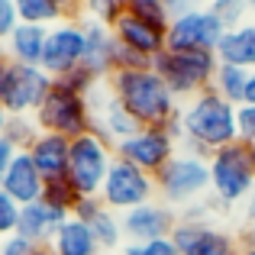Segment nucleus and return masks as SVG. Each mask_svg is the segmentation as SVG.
Segmentation results:
<instances>
[{
  "instance_id": "f257e3e1",
  "label": "nucleus",
  "mask_w": 255,
  "mask_h": 255,
  "mask_svg": "<svg viewBox=\"0 0 255 255\" xmlns=\"http://www.w3.org/2000/svg\"><path fill=\"white\" fill-rule=\"evenodd\" d=\"M236 110L239 107L226 104V100L213 91H204V94H197V97H191L181 107V129H184V139H181L184 149L181 152L210 158L213 152L239 142Z\"/></svg>"
},
{
  "instance_id": "f03ea898",
  "label": "nucleus",
  "mask_w": 255,
  "mask_h": 255,
  "mask_svg": "<svg viewBox=\"0 0 255 255\" xmlns=\"http://www.w3.org/2000/svg\"><path fill=\"white\" fill-rule=\"evenodd\" d=\"M107 87H110V94L120 100V107H123L139 126H168L181 113L178 97L168 91V84L152 68L113 71V75L107 78Z\"/></svg>"
},
{
  "instance_id": "7ed1b4c3",
  "label": "nucleus",
  "mask_w": 255,
  "mask_h": 255,
  "mask_svg": "<svg viewBox=\"0 0 255 255\" xmlns=\"http://www.w3.org/2000/svg\"><path fill=\"white\" fill-rule=\"evenodd\" d=\"M217 52H168L152 58V71L168 84L178 100H191L197 94L210 91L217 75Z\"/></svg>"
},
{
  "instance_id": "20e7f679",
  "label": "nucleus",
  "mask_w": 255,
  "mask_h": 255,
  "mask_svg": "<svg viewBox=\"0 0 255 255\" xmlns=\"http://www.w3.org/2000/svg\"><path fill=\"white\" fill-rule=\"evenodd\" d=\"M210 191V158L178 152L155 174V194L168 207H191L197 197Z\"/></svg>"
},
{
  "instance_id": "39448f33",
  "label": "nucleus",
  "mask_w": 255,
  "mask_h": 255,
  "mask_svg": "<svg viewBox=\"0 0 255 255\" xmlns=\"http://www.w3.org/2000/svg\"><path fill=\"white\" fill-rule=\"evenodd\" d=\"M255 187V168L249 158V145L233 142L210 155V194L220 207L243 204Z\"/></svg>"
},
{
  "instance_id": "423d86ee",
  "label": "nucleus",
  "mask_w": 255,
  "mask_h": 255,
  "mask_svg": "<svg viewBox=\"0 0 255 255\" xmlns=\"http://www.w3.org/2000/svg\"><path fill=\"white\" fill-rule=\"evenodd\" d=\"M36 123L42 132H55L65 139L87 136L91 132V97H81L55 81L49 97L36 110Z\"/></svg>"
},
{
  "instance_id": "0eeeda50",
  "label": "nucleus",
  "mask_w": 255,
  "mask_h": 255,
  "mask_svg": "<svg viewBox=\"0 0 255 255\" xmlns=\"http://www.w3.org/2000/svg\"><path fill=\"white\" fill-rule=\"evenodd\" d=\"M113 162H117V152H113V145H107L100 136L87 132V136L71 139L68 181L78 191V197H100L107 171H110Z\"/></svg>"
},
{
  "instance_id": "6e6552de",
  "label": "nucleus",
  "mask_w": 255,
  "mask_h": 255,
  "mask_svg": "<svg viewBox=\"0 0 255 255\" xmlns=\"http://www.w3.org/2000/svg\"><path fill=\"white\" fill-rule=\"evenodd\" d=\"M100 200H104V207L113 210V213H129V210H136V207L155 200V178L145 174L142 168H136V165L117 158V162L110 165V171H107Z\"/></svg>"
},
{
  "instance_id": "1a4fd4ad",
  "label": "nucleus",
  "mask_w": 255,
  "mask_h": 255,
  "mask_svg": "<svg viewBox=\"0 0 255 255\" xmlns=\"http://www.w3.org/2000/svg\"><path fill=\"white\" fill-rule=\"evenodd\" d=\"M52 78L42 68H32V65H16L10 62L0 87V104L10 117H36V110L42 107V100L52 91Z\"/></svg>"
},
{
  "instance_id": "9d476101",
  "label": "nucleus",
  "mask_w": 255,
  "mask_h": 255,
  "mask_svg": "<svg viewBox=\"0 0 255 255\" xmlns=\"http://www.w3.org/2000/svg\"><path fill=\"white\" fill-rule=\"evenodd\" d=\"M113 152H117V158L136 165V168H142L145 174L155 178V174L178 155V139H174L168 129H162V126H139V129L132 132L129 139H123Z\"/></svg>"
},
{
  "instance_id": "9b49d317",
  "label": "nucleus",
  "mask_w": 255,
  "mask_h": 255,
  "mask_svg": "<svg viewBox=\"0 0 255 255\" xmlns=\"http://www.w3.org/2000/svg\"><path fill=\"white\" fill-rule=\"evenodd\" d=\"M223 26L217 23L207 6H197L191 13L168 19L165 29V49L168 52H217L220 39H223Z\"/></svg>"
},
{
  "instance_id": "f8f14e48",
  "label": "nucleus",
  "mask_w": 255,
  "mask_h": 255,
  "mask_svg": "<svg viewBox=\"0 0 255 255\" xmlns=\"http://www.w3.org/2000/svg\"><path fill=\"white\" fill-rule=\"evenodd\" d=\"M81 65H84V23L81 19H62V23L49 26L39 68L55 81V78H65L68 71L81 68Z\"/></svg>"
},
{
  "instance_id": "ddd939ff",
  "label": "nucleus",
  "mask_w": 255,
  "mask_h": 255,
  "mask_svg": "<svg viewBox=\"0 0 255 255\" xmlns=\"http://www.w3.org/2000/svg\"><path fill=\"white\" fill-rule=\"evenodd\" d=\"M136 129H139V123L120 107V100L110 94L107 81H100L97 91L91 94V132L117 149V145L123 142V139H129Z\"/></svg>"
},
{
  "instance_id": "4468645a",
  "label": "nucleus",
  "mask_w": 255,
  "mask_h": 255,
  "mask_svg": "<svg viewBox=\"0 0 255 255\" xmlns=\"http://www.w3.org/2000/svg\"><path fill=\"white\" fill-rule=\"evenodd\" d=\"M171 243L178 246L181 255H239L236 236L226 230H217L210 223H194V220H181L171 230Z\"/></svg>"
},
{
  "instance_id": "2eb2a0df",
  "label": "nucleus",
  "mask_w": 255,
  "mask_h": 255,
  "mask_svg": "<svg viewBox=\"0 0 255 255\" xmlns=\"http://www.w3.org/2000/svg\"><path fill=\"white\" fill-rule=\"evenodd\" d=\"M120 223H123V236L129 243H152V239L171 236L178 213H174V207L162 204V200H149V204L136 207L129 213H120Z\"/></svg>"
},
{
  "instance_id": "dca6fc26",
  "label": "nucleus",
  "mask_w": 255,
  "mask_h": 255,
  "mask_svg": "<svg viewBox=\"0 0 255 255\" xmlns=\"http://www.w3.org/2000/svg\"><path fill=\"white\" fill-rule=\"evenodd\" d=\"M81 23H84V68L97 81H107L117 71V36L110 26H100L94 19H81Z\"/></svg>"
},
{
  "instance_id": "f3484780",
  "label": "nucleus",
  "mask_w": 255,
  "mask_h": 255,
  "mask_svg": "<svg viewBox=\"0 0 255 255\" xmlns=\"http://www.w3.org/2000/svg\"><path fill=\"white\" fill-rule=\"evenodd\" d=\"M0 187H3V191L10 194V197L16 200L19 207H26V204H36V200H42L45 178L39 174L36 165H32L29 152H16V158L10 162L6 174L0 178Z\"/></svg>"
},
{
  "instance_id": "a211bd4d",
  "label": "nucleus",
  "mask_w": 255,
  "mask_h": 255,
  "mask_svg": "<svg viewBox=\"0 0 255 255\" xmlns=\"http://www.w3.org/2000/svg\"><path fill=\"white\" fill-rule=\"evenodd\" d=\"M110 29H113V36H117L120 45L139 52V55H145V58H158L165 52V29L145 23V19H136V16H129V13H123Z\"/></svg>"
},
{
  "instance_id": "6ab92c4d",
  "label": "nucleus",
  "mask_w": 255,
  "mask_h": 255,
  "mask_svg": "<svg viewBox=\"0 0 255 255\" xmlns=\"http://www.w3.org/2000/svg\"><path fill=\"white\" fill-rule=\"evenodd\" d=\"M29 158L39 168L45 181H62L68 178V162H71V139L55 136V132H39V139L29 145Z\"/></svg>"
},
{
  "instance_id": "aec40b11",
  "label": "nucleus",
  "mask_w": 255,
  "mask_h": 255,
  "mask_svg": "<svg viewBox=\"0 0 255 255\" xmlns=\"http://www.w3.org/2000/svg\"><path fill=\"white\" fill-rule=\"evenodd\" d=\"M71 213L65 210H55V207L42 204V200H36V204H26L23 210H19V223H16V236L29 239L32 246H49L52 236H55V230L68 220Z\"/></svg>"
},
{
  "instance_id": "412c9836",
  "label": "nucleus",
  "mask_w": 255,
  "mask_h": 255,
  "mask_svg": "<svg viewBox=\"0 0 255 255\" xmlns=\"http://www.w3.org/2000/svg\"><path fill=\"white\" fill-rule=\"evenodd\" d=\"M45 36H49V26H32V23H19L10 32V39L3 42V52L10 62L16 65H32L39 68L42 65V52H45Z\"/></svg>"
},
{
  "instance_id": "4be33fe9",
  "label": "nucleus",
  "mask_w": 255,
  "mask_h": 255,
  "mask_svg": "<svg viewBox=\"0 0 255 255\" xmlns=\"http://www.w3.org/2000/svg\"><path fill=\"white\" fill-rule=\"evenodd\" d=\"M217 62L255 71V23H246L239 29L223 32V39L217 45Z\"/></svg>"
},
{
  "instance_id": "5701e85b",
  "label": "nucleus",
  "mask_w": 255,
  "mask_h": 255,
  "mask_svg": "<svg viewBox=\"0 0 255 255\" xmlns=\"http://www.w3.org/2000/svg\"><path fill=\"white\" fill-rule=\"evenodd\" d=\"M52 252L55 255H100V243L94 239L91 226L81 223V220L68 217L62 226L55 230V236H52Z\"/></svg>"
},
{
  "instance_id": "b1692460",
  "label": "nucleus",
  "mask_w": 255,
  "mask_h": 255,
  "mask_svg": "<svg viewBox=\"0 0 255 255\" xmlns=\"http://www.w3.org/2000/svg\"><path fill=\"white\" fill-rule=\"evenodd\" d=\"M246 87H249V71L236 68V65H217V75H213L210 91L220 94L226 104L243 107L246 104Z\"/></svg>"
},
{
  "instance_id": "393cba45",
  "label": "nucleus",
  "mask_w": 255,
  "mask_h": 255,
  "mask_svg": "<svg viewBox=\"0 0 255 255\" xmlns=\"http://www.w3.org/2000/svg\"><path fill=\"white\" fill-rule=\"evenodd\" d=\"M87 226H91L94 239L100 243V249H104V252L107 249H117V246L123 243V223H120V213L107 210V207H100Z\"/></svg>"
},
{
  "instance_id": "a878e982",
  "label": "nucleus",
  "mask_w": 255,
  "mask_h": 255,
  "mask_svg": "<svg viewBox=\"0 0 255 255\" xmlns=\"http://www.w3.org/2000/svg\"><path fill=\"white\" fill-rule=\"evenodd\" d=\"M19 13V23H32V26H55L62 23L55 0H13Z\"/></svg>"
},
{
  "instance_id": "bb28decb",
  "label": "nucleus",
  "mask_w": 255,
  "mask_h": 255,
  "mask_svg": "<svg viewBox=\"0 0 255 255\" xmlns=\"http://www.w3.org/2000/svg\"><path fill=\"white\" fill-rule=\"evenodd\" d=\"M207 10L217 16V23L223 26L226 32L246 26V16L252 13L249 10V0H210V3H207Z\"/></svg>"
},
{
  "instance_id": "cd10ccee",
  "label": "nucleus",
  "mask_w": 255,
  "mask_h": 255,
  "mask_svg": "<svg viewBox=\"0 0 255 255\" xmlns=\"http://www.w3.org/2000/svg\"><path fill=\"white\" fill-rule=\"evenodd\" d=\"M39 123H36V117H10L6 120V129H3V136L13 142V149L16 152H29V145L39 139Z\"/></svg>"
},
{
  "instance_id": "c85d7f7f",
  "label": "nucleus",
  "mask_w": 255,
  "mask_h": 255,
  "mask_svg": "<svg viewBox=\"0 0 255 255\" xmlns=\"http://www.w3.org/2000/svg\"><path fill=\"white\" fill-rule=\"evenodd\" d=\"M126 3V13L136 19H145V23L158 26V29H168V6L165 0H123Z\"/></svg>"
},
{
  "instance_id": "c756f323",
  "label": "nucleus",
  "mask_w": 255,
  "mask_h": 255,
  "mask_svg": "<svg viewBox=\"0 0 255 255\" xmlns=\"http://www.w3.org/2000/svg\"><path fill=\"white\" fill-rule=\"evenodd\" d=\"M42 204L55 207V210L71 213V210H75V204H78V191L71 187V181H68V178H62V181H45Z\"/></svg>"
},
{
  "instance_id": "7c9ffc66",
  "label": "nucleus",
  "mask_w": 255,
  "mask_h": 255,
  "mask_svg": "<svg viewBox=\"0 0 255 255\" xmlns=\"http://www.w3.org/2000/svg\"><path fill=\"white\" fill-rule=\"evenodd\" d=\"M84 13L87 19H94L100 26H113L126 13V3L123 0H84Z\"/></svg>"
},
{
  "instance_id": "2f4dec72",
  "label": "nucleus",
  "mask_w": 255,
  "mask_h": 255,
  "mask_svg": "<svg viewBox=\"0 0 255 255\" xmlns=\"http://www.w3.org/2000/svg\"><path fill=\"white\" fill-rule=\"evenodd\" d=\"M55 81L62 84V87H68V91L81 94V97H91V94L97 91V84H100L97 78H94L91 71L84 68V65H81V68H75V71H68V75H65V78H55Z\"/></svg>"
},
{
  "instance_id": "473e14b6",
  "label": "nucleus",
  "mask_w": 255,
  "mask_h": 255,
  "mask_svg": "<svg viewBox=\"0 0 255 255\" xmlns=\"http://www.w3.org/2000/svg\"><path fill=\"white\" fill-rule=\"evenodd\" d=\"M19 210H23V207H19L16 200H13L10 194L0 187V239H6V236H13V233H16Z\"/></svg>"
},
{
  "instance_id": "72a5a7b5",
  "label": "nucleus",
  "mask_w": 255,
  "mask_h": 255,
  "mask_svg": "<svg viewBox=\"0 0 255 255\" xmlns=\"http://www.w3.org/2000/svg\"><path fill=\"white\" fill-rule=\"evenodd\" d=\"M123 255H181V252L171 243V236H165V239H152V243H129Z\"/></svg>"
},
{
  "instance_id": "f704fd0d",
  "label": "nucleus",
  "mask_w": 255,
  "mask_h": 255,
  "mask_svg": "<svg viewBox=\"0 0 255 255\" xmlns=\"http://www.w3.org/2000/svg\"><path fill=\"white\" fill-rule=\"evenodd\" d=\"M236 123H239V142L255 145V104H243L236 110Z\"/></svg>"
},
{
  "instance_id": "c9c22d12",
  "label": "nucleus",
  "mask_w": 255,
  "mask_h": 255,
  "mask_svg": "<svg viewBox=\"0 0 255 255\" xmlns=\"http://www.w3.org/2000/svg\"><path fill=\"white\" fill-rule=\"evenodd\" d=\"M19 26V13H16V3L13 0H0V42L10 39V32Z\"/></svg>"
},
{
  "instance_id": "e433bc0d",
  "label": "nucleus",
  "mask_w": 255,
  "mask_h": 255,
  "mask_svg": "<svg viewBox=\"0 0 255 255\" xmlns=\"http://www.w3.org/2000/svg\"><path fill=\"white\" fill-rule=\"evenodd\" d=\"M36 252V246L29 243V239H23V236H6V239H0V255H32Z\"/></svg>"
},
{
  "instance_id": "4c0bfd02",
  "label": "nucleus",
  "mask_w": 255,
  "mask_h": 255,
  "mask_svg": "<svg viewBox=\"0 0 255 255\" xmlns=\"http://www.w3.org/2000/svg\"><path fill=\"white\" fill-rule=\"evenodd\" d=\"M100 207H104V200H100V197H78V204H75V210H71V217L81 220V223H91L94 213H97Z\"/></svg>"
},
{
  "instance_id": "58836bf2",
  "label": "nucleus",
  "mask_w": 255,
  "mask_h": 255,
  "mask_svg": "<svg viewBox=\"0 0 255 255\" xmlns=\"http://www.w3.org/2000/svg\"><path fill=\"white\" fill-rule=\"evenodd\" d=\"M16 158V149H13V142L6 136H0V178L6 174V168H10V162Z\"/></svg>"
},
{
  "instance_id": "ea45409f",
  "label": "nucleus",
  "mask_w": 255,
  "mask_h": 255,
  "mask_svg": "<svg viewBox=\"0 0 255 255\" xmlns=\"http://www.w3.org/2000/svg\"><path fill=\"white\" fill-rule=\"evenodd\" d=\"M200 3H204V0H165V6H168V16H181V13H191V10H197Z\"/></svg>"
},
{
  "instance_id": "a19ab883",
  "label": "nucleus",
  "mask_w": 255,
  "mask_h": 255,
  "mask_svg": "<svg viewBox=\"0 0 255 255\" xmlns=\"http://www.w3.org/2000/svg\"><path fill=\"white\" fill-rule=\"evenodd\" d=\"M62 19H78V13L84 10V0H55Z\"/></svg>"
},
{
  "instance_id": "79ce46f5",
  "label": "nucleus",
  "mask_w": 255,
  "mask_h": 255,
  "mask_svg": "<svg viewBox=\"0 0 255 255\" xmlns=\"http://www.w3.org/2000/svg\"><path fill=\"white\" fill-rule=\"evenodd\" d=\"M243 220H246V230L255 233V187H252V194L243 200Z\"/></svg>"
},
{
  "instance_id": "37998d69",
  "label": "nucleus",
  "mask_w": 255,
  "mask_h": 255,
  "mask_svg": "<svg viewBox=\"0 0 255 255\" xmlns=\"http://www.w3.org/2000/svg\"><path fill=\"white\" fill-rule=\"evenodd\" d=\"M246 104H255V71H249V87H246Z\"/></svg>"
},
{
  "instance_id": "c03bdc74",
  "label": "nucleus",
  "mask_w": 255,
  "mask_h": 255,
  "mask_svg": "<svg viewBox=\"0 0 255 255\" xmlns=\"http://www.w3.org/2000/svg\"><path fill=\"white\" fill-rule=\"evenodd\" d=\"M239 255H255V243H239Z\"/></svg>"
},
{
  "instance_id": "a18cd8bd",
  "label": "nucleus",
  "mask_w": 255,
  "mask_h": 255,
  "mask_svg": "<svg viewBox=\"0 0 255 255\" xmlns=\"http://www.w3.org/2000/svg\"><path fill=\"white\" fill-rule=\"evenodd\" d=\"M6 120H10V113H6L3 104H0V136H3V129H6Z\"/></svg>"
},
{
  "instance_id": "49530a36",
  "label": "nucleus",
  "mask_w": 255,
  "mask_h": 255,
  "mask_svg": "<svg viewBox=\"0 0 255 255\" xmlns=\"http://www.w3.org/2000/svg\"><path fill=\"white\" fill-rule=\"evenodd\" d=\"M32 255H55V252H52V246H36V252H32Z\"/></svg>"
},
{
  "instance_id": "de8ad7c7",
  "label": "nucleus",
  "mask_w": 255,
  "mask_h": 255,
  "mask_svg": "<svg viewBox=\"0 0 255 255\" xmlns=\"http://www.w3.org/2000/svg\"><path fill=\"white\" fill-rule=\"evenodd\" d=\"M249 158H252V168H255V145H249Z\"/></svg>"
},
{
  "instance_id": "09e8293b",
  "label": "nucleus",
  "mask_w": 255,
  "mask_h": 255,
  "mask_svg": "<svg viewBox=\"0 0 255 255\" xmlns=\"http://www.w3.org/2000/svg\"><path fill=\"white\" fill-rule=\"evenodd\" d=\"M0 58H6V52H3V42H0Z\"/></svg>"
},
{
  "instance_id": "8fccbe9b",
  "label": "nucleus",
  "mask_w": 255,
  "mask_h": 255,
  "mask_svg": "<svg viewBox=\"0 0 255 255\" xmlns=\"http://www.w3.org/2000/svg\"><path fill=\"white\" fill-rule=\"evenodd\" d=\"M249 10H252V13H255V0H249Z\"/></svg>"
}]
</instances>
